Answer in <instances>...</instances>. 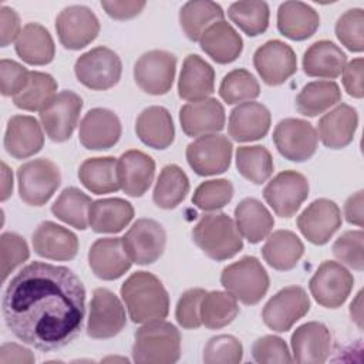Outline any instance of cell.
Listing matches in <instances>:
<instances>
[{"instance_id":"obj_1","label":"cell","mask_w":364,"mask_h":364,"mask_svg":"<svg viewBox=\"0 0 364 364\" xmlns=\"http://www.w3.org/2000/svg\"><path fill=\"white\" fill-rule=\"evenodd\" d=\"M7 328L41 351L63 348L81 331L85 289L65 266L33 262L9 282L1 303Z\"/></svg>"},{"instance_id":"obj_2","label":"cell","mask_w":364,"mask_h":364,"mask_svg":"<svg viewBox=\"0 0 364 364\" xmlns=\"http://www.w3.org/2000/svg\"><path fill=\"white\" fill-rule=\"evenodd\" d=\"M121 297L134 323L164 320L169 313V296L161 280L149 272L132 273L121 286Z\"/></svg>"},{"instance_id":"obj_3","label":"cell","mask_w":364,"mask_h":364,"mask_svg":"<svg viewBox=\"0 0 364 364\" xmlns=\"http://www.w3.org/2000/svg\"><path fill=\"white\" fill-rule=\"evenodd\" d=\"M181 357L179 330L164 320L145 323L135 333L132 360L141 364H172Z\"/></svg>"},{"instance_id":"obj_4","label":"cell","mask_w":364,"mask_h":364,"mask_svg":"<svg viewBox=\"0 0 364 364\" xmlns=\"http://www.w3.org/2000/svg\"><path fill=\"white\" fill-rule=\"evenodd\" d=\"M195 245L213 260H226L243 247L235 220L226 213L203 215L192 230Z\"/></svg>"},{"instance_id":"obj_5","label":"cell","mask_w":364,"mask_h":364,"mask_svg":"<svg viewBox=\"0 0 364 364\" xmlns=\"http://www.w3.org/2000/svg\"><path fill=\"white\" fill-rule=\"evenodd\" d=\"M220 283L236 300L256 304L269 289V274L255 256H245L222 270Z\"/></svg>"},{"instance_id":"obj_6","label":"cell","mask_w":364,"mask_h":364,"mask_svg":"<svg viewBox=\"0 0 364 364\" xmlns=\"http://www.w3.org/2000/svg\"><path fill=\"white\" fill-rule=\"evenodd\" d=\"M20 199L30 206H43L61 182L58 166L46 158L23 164L17 169Z\"/></svg>"},{"instance_id":"obj_7","label":"cell","mask_w":364,"mask_h":364,"mask_svg":"<svg viewBox=\"0 0 364 364\" xmlns=\"http://www.w3.org/2000/svg\"><path fill=\"white\" fill-rule=\"evenodd\" d=\"M74 73L77 80L87 88L102 91L118 84L122 64L115 51L100 46L77 58Z\"/></svg>"},{"instance_id":"obj_8","label":"cell","mask_w":364,"mask_h":364,"mask_svg":"<svg viewBox=\"0 0 364 364\" xmlns=\"http://www.w3.org/2000/svg\"><path fill=\"white\" fill-rule=\"evenodd\" d=\"M353 284L354 277L343 264L326 260L314 272L309 282V289L320 306L337 309L350 296Z\"/></svg>"},{"instance_id":"obj_9","label":"cell","mask_w":364,"mask_h":364,"mask_svg":"<svg viewBox=\"0 0 364 364\" xmlns=\"http://www.w3.org/2000/svg\"><path fill=\"white\" fill-rule=\"evenodd\" d=\"M82 100L74 91L65 90L54 95V98L40 111L41 127L47 136L54 142H64L73 135L80 112Z\"/></svg>"},{"instance_id":"obj_10","label":"cell","mask_w":364,"mask_h":364,"mask_svg":"<svg viewBox=\"0 0 364 364\" xmlns=\"http://www.w3.org/2000/svg\"><path fill=\"white\" fill-rule=\"evenodd\" d=\"M310 310V299L300 286H287L279 290L263 307L264 324L277 333L289 331L296 321Z\"/></svg>"},{"instance_id":"obj_11","label":"cell","mask_w":364,"mask_h":364,"mask_svg":"<svg viewBox=\"0 0 364 364\" xmlns=\"http://www.w3.org/2000/svg\"><path fill=\"white\" fill-rule=\"evenodd\" d=\"M232 142L220 134L198 136L186 146L189 166L200 176H210L225 172L232 159Z\"/></svg>"},{"instance_id":"obj_12","label":"cell","mask_w":364,"mask_h":364,"mask_svg":"<svg viewBox=\"0 0 364 364\" xmlns=\"http://www.w3.org/2000/svg\"><path fill=\"white\" fill-rule=\"evenodd\" d=\"M176 57L165 50H151L144 53L134 65L136 85L146 94L164 95L173 82Z\"/></svg>"},{"instance_id":"obj_13","label":"cell","mask_w":364,"mask_h":364,"mask_svg":"<svg viewBox=\"0 0 364 364\" xmlns=\"http://www.w3.org/2000/svg\"><path fill=\"white\" fill-rule=\"evenodd\" d=\"M309 196L307 178L296 171L277 173L263 189V198L280 218H291Z\"/></svg>"},{"instance_id":"obj_14","label":"cell","mask_w":364,"mask_h":364,"mask_svg":"<svg viewBox=\"0 0 364 364\" xmlns=\"http://www.w3.org/2000/svg\"><path fill=\"white\" fill-rule=\"evenodd\" d=\"M273 141L286 159L303 162L314 155L318 136L310 122L300 118H284L276 125Z\"/></svg>"},{"instance_id":"obj_15","label":"cell","mask_w":364,"mask_h":364,"mask_svg":"<svg viewBox=\"0 0 364 364\" xmlns=\"http://www.w3.org/2000/svg\"><path fill=\"white\" fill-rule=\"evenodd\" d=\"M125 309L108 289H95L90 303L87 334L92 338H111L125 326Z\"/></svg>"},{"instance_id":"obj_16","label":"cell","mask_w":364,"mask_h":364,"mask_svg":"<svg viewBox=\"0 0 364 364\" xmlns=\"http://www.w3.org/2000/svg\"><path fill=\"white\" fill-rule=\"evenodd\" d=\"M60 43L68 50H80L94 41L100 33V21L85 6H68L55 18Z\"/></svg>"},{"instance_id":"obj_17","label":"cell","mask_w":364,"mask_h":364,"mask_svg":"<svg viewBox=\"0 0 364 364\" xmlns=\"http://www.w3.org/2000/svg\"><path fill=\"white\" fill-rule=\"evenodd\" d=\"M122 242L132 263L151 264L162 256L166 245V233L156 220L142 218L134 222L124 235Z\"/></svg>"},{"instance_id":"obj_18","label":"cell","mask_w":364,"mask_h":364,"mask_svg":"<svg viewBox=\"0 0 364 364\" xmlns=\"http://www.w3.org/2000/svg\"><path fill=\"white\" fill-rule=\"evenodd\" d=\"M253 65L267 85H280L296 73L297 58L289 44L269 40L255 51Z\"/></svg>"},{"instance_id":"obj_19","label":"cell","mask_w":364,"mask_h":364,"mask_svg":"<svg viewBox=\"0 0 364 364\" xmlns=\"http://www.w3.org/2000/svg\"><path fill=\"white\" fill-rule=\"evenodd\" d=\"M341 226V212L330 199L313 200L297 218V228L313 245H326Z\"/></svg>"},{"instance_id":"obj_20","label":"cell","mask_w":364,"mask_h":364,"mask_svg":"<svg viewBox=\"0 0 364 364\" xmlns=\"http://www.w3.org/2000/svg\"><path fill=\"white\" fill-rule=\"evenodd\" d=\"M121 131V122L115 112L107 108H92L80 124L78 138L84 148L102 151L119 141Z\"/></svg>"},{"instance_id":"obj_21","label":"cell","mask_w":364,"mask_h":364,"mask_svg":"<svg viewBox=\"0 0 364 364\" xmlns=\"http://www.w3.org/2000/svg\"><path fill=\"white\" fill-rule=\"evenodd\" d=\"M88 264L97 277L115 280L129 270L132 260L122 237H102L92 243L88 252Z\"/></svg>"},{"instance_id":"obj_22","label":"cell","mask_w":364,"mask_h":364,"mask_svg":"<svg viewBox=\"0 0 364 364\" xmlns=\"http://www.w3.org/2000/svg\"><path fill=\"white\" fill-rule=\"evenodd\" d=\"M293 361L303 364H321L331 351L330 330L318 321L301 324L291 334Z\"/></svg>"},{"instance_id":"obj_23","label":"cell","mask_w":364,"mask_h":364,"mask_svg":"<svg viewBox=\"0 0 364 364\" xmlns=\"http://www.w3.org/2000/svg\"><path fill=\"white\" fill-rule=\"evenodd\" d=\"M225 109L216 98H205L185 104L179 111L183 132L189 136L216 134L225 127Z\"/></svg>"},{"instance_id":"obj_24","label":"cell","mask_w":364,"mask_h":364,"mask_svg":"<svg viewBox=\"0 0 364 364\" xmlns=\"http://www.w3.org/2000/svg\"><path fill=\"white\" fill-rule=\"evenodd\" d=\"M34 252L50 260H71L78 252V239L77 236L50 220L40 223L31 237Z\"/></svg>"},{"instance_id":"obj_25","label":"cell","mask_w":364,"mask_h":364,"mask_svg":"<svg viewBox=\"0 0 364 364\" xmlns=\"http://www.w3.org/2000/svg\"><path fill=\"white\" fill-rule=\"evenodd\" d=\"M270 122L272 117L267 107L260 102L247 101L232 109L228 132L237 142L256 141L267 134Z\"/></svg>"},{"instance_id":"obj_26","label":"cell","mask_w":364,"mask_h":364,"mask_svg":"<svg viewBox=\"0 0 364 364\" xmlns=\"http://www.w3.org/2000/svg\"><path fill=\"white\" fill-rule=\"evenodd\" d=\"M44 145L41 125L34 117L14 115L9 119L4 134V148L16 159H26L37 154Z\"/></svg>"},{"instance_id":"obj_27","label":"cell","mask_w":364,"mask_h":364,"mask_svg":"<svg viewBox=\"0 0 364 364\" xmlns=\"http://www.w3.org/2000/svg\"><path fill=\"white\" fill-rule=\"evenodd\" d=\"M154 175L155 162L142 151H127L118 159L119 186L128 196H142L149 189Z\"/></svg>"},{"instance_id":"obj_28","label":"cell","mask_w":364,"mask_h":364,"mask_svg":"<svg viewBox=\"0 0 364 364\" xmlns=\"http://www.w3.org/2000/svg\"><path fill=\"white\" fill-rule=\"evenodd\" d=\"M357 125V111L347 104H338L320 118L317 136L327 148L341 149L353 141Z\"/></svg>"},{"instance_id":"obj_29","label":"cell","mask_w":364,"mask_h":364,"mask_svg":"<svg viewBox=\"0 0 364 364\" xmlns=\"http://www.w3.org/2000/svg\"><path fill=\"white\" fill-rule=\"evenodd\" d=\"M215 90V71L198 54H189L183 60L178 82V94L189 102L209 98Z\"/></svg>"},{"instance_id":"obj_30","label":"cell","mask_w":364,"mask_h":364,"mask_svg":"<svg viewBox=\"0 0 364 364\" xmlns=\"http://www.w3.org/2000/svg\"><path fill=\"white\" fill-rule=\"evenodd\" d=\"M199 44L200 48L219 64L235 61L243 50L242 37L225 20H219L209 26L200 36Z\"/></svg>"},{"instance_id":"obj_31","label":"cell","mask_w":364,"mask_h":364,"mask_svg":"<svg viewBox=\"0 0 364 364\" xmlns=\"http://www.w3.org/2000/svg\"><path fill=\"white\" fill-rule=\"evenodd\" d=\"M320 26L318 13L303 1H284L277 11V28L290 40H306Z\"/></svg>"},{"instance_id":"obj_32","label":"cell","mask_w":364,"mask_h":364,"mask_svg":"<svg viewBox=\"0 0 364 364\" xmlns=\"http://www.w3.org/2000/svg\"><path fill=\"white\" fill-rule=\"evenodd\" d=\"M138 138L154 149L168 148L175 138V127L169 111L164 107H148L136 118Z\"/></svg>"},{"instance_id":"obj_33","label":"cell","mask_w":364,"mask_h":364,"mask_svg":"<svg viewBox=\"0 0 364 364\" xmlns=\"http://www.w3.org/2000/svg\"><path fill=\"white\" fill-rule=\"evenodd\" d=\"M134 218L132 205L121 198L94 200L88 212V225L97 233H118Z\"/></svg>"},{"instance_id":"obj_34","label":"cell","mask_w":364,"mask_h":364,"mask_svg":"<svg viewBox=\"0 0 364 364\" xmlns=\"http://www.w3.org/2000/svg\"><path fill=\"white\" fill-rule=\"evenodd\" d=\"M347 64V55L328 40L313 43L303 55V70L310 77L337 78Z\"/></svg>"},{"instance_id":"obj_35","label":"cell","mask_w":364,"mask_h":364,"mask_svg":"<svg viewBox=\"0 0 364 364\" xmlns=\"http://www.w3.org/2000/svg\"><path fill=\"white\" fill-rule=\"evenodd\" d=\"M235 223L242 237L249 243H259L270 235L274 219L260 200L246 198L235 208Z\"/></svg>"},{"instance_id":"obj_36","label":"cell","mask_w":364,"mask_h":364,"mask_svg":"<svg viewBox=\"0 0 364 364\" xmlns=\"http://www.w3.org/2000/svg\"><path fill=\"white\" fill-rule=\"evenodd\" d=\"M16 53L31 65H44L53 61L54 41L46 27L38 23H27L16 40Z\"/></svg>"},{"instance_id":"obj_37","label":"cell","mask_w":364,"mask_h":364,"mask_svg":"<svg viewBox=\"0 0 364 364\" xmlns=\"http://www.w3.org/2000/svg\"><path fill=\"white\" fill-rule=\"evenodd\" d=\"M304 253V245L299 236L290 230H276L269 235L262 247V255L267 264L276 270L293 269Z\"/></svg>"},{"instance_id":"obj_38","label":"cell","mask_w":364,"mask_h":364,"mask_svg":"<svg viewBox=\"0 0 364 364\" xmlns=\"http://www.w3.org/2000/svg\"><path fill=\"white\" fill-rule=\"evenodd\" d=\"M78 178L88 191L97 195L121 189L118 181V159L114 156L85 159L78 169Z\"/></svg>"},{"instance_id":"obj_39","label":"cell","mask_w":364,"mask_h":364,"mask_svg":"<svg viewBox=\"0 0 364 364\" xmlns=\"http://www.w3.org/2000/svg\"><path fill=\"white\" fill-rule=\"evenodd\" d=\"M219 20H223V10L219 4L209 0L188 1L179 11L181 27L192 41H199L205 30Z\"/></svg>"},{"instance_id":"obj_40","label":"cell","mask_w":364,"mask_h":364,"mask_svg":"<svg viewBox=\"0 0 364 364\" xmlns=\"http://www.w3.org/2000/svg\"><path fill=\"white\" fill-rule=\"evenodd\" d=\"M341 100V91L337 82L330 80L311 81L306 84L296 98L297 111L306 117L323 114Z\"/></svg>"},{"instance_id":"obj_41","label":"cell","mask_w":364,"mask_h":364,"mask_svg":"<svg viewBox=\"0 0 364 364\" xmlns=\"http://www.w3.org/2000/svg\"><path fill=\"white\" fill-rule=\"evenodd\" d=\"M189 192V179L178 165H166L159 172L152 199L158 208H176Z\"/></svg>"},{"instance_id":"obj_42","label":"cell","mask_w":364,"mask_h":364,"mask_svg":"<svg viewBox=\"0 0 364 364\" xmlns=\"http://www.w3.org/2000/svg\"><path fill=\"white\" fill-rule=\"evenodd\" d=\"M57 81L53 75L41 71H30L24 88L13 97L17 108L24 111H41L57 94Z\"/></svg>"},{"instance_id":"obj_43","label":"cell","mask_w":364,"mask_h":364,"mask_svg":"<svg viewBox=\"0 0 364 364\" xmlns=\"http://www.w3.org/2000/svg\"><path fill=\"white\" fill-rule=\"evenodd\" d=\"M239 314L237 300L228 291H206L200 303V321L205 327L218 330L230 324Z\"/></svg>"},{"instance_id":"obj_44","label":"cell","mask_w":364,"mask_h":364,"mask_svg":"<svg viewBox=\"0 0 364 364\" xmlns=\"http://www.w3.org/2000/svg\"><path fill=\"white\" fill-rule=\"evenodd\" d=\"M92 200L78 188H65L51 206V212L57 219L70 226L84 230L88 228V212Z\"/></svg>"},{"instance_id":"obj_45","label":"cell","mask_w":364,"mask_h":364,"mask_svg":"<svg viewBox=\"0 0 364 364\" xmlns=\"http://www.w3.org/2000/svg\"><path fill=\"white\" fill-rule=\"evenodd\" d=\"M236 166L243 178L256 185L266 182L274 169L270 152L260 145L239 146L236 149Z\"/></svg>"},{"instance_id":"obj_46","label":"cell","mask_w":364,"mask_h":364,"mask_svg":"<svg viewBox=\"0 0 364 364\" xmlns=\"http://www.w3.org/2000/svg\"><path fill=\"white\" fill-rule=\"evenodd\" d=\"M229 18L247 36L255 37L266 31L269 26V6L264 1H235L228 9Z\"/></svg>"},{"instance_id":"obj_47","label":"cell","mask_w":364,"mask_h":364,"mask_svg":"<svg viewBox=\"0 0 364 364\" xmlns=\"http://www.w3.org/2000/svg\"><path fill=\"white\" fill-rule=\"evenodd\" d=\"M260 87L253 74L247 70L236 68L228 73L219 87V95L228 104L247 102L259 97Z\"/></svg>"},{"instance_id":"obj_48","label":"cell","mask_w":364,"mask_h":364,"mask_svg":"<svg viewBox=\"0 0 364 364\" xmlns=\"http://www.w3.org/2000/svg\"><path fill=\"white\" fill-rule=\"evenodd\" d=\"M233 198V185L228 179H212L202 182L193 192L192 202L205 212L223 208Z\"/></svg>"},{"instance_id":"obj_49","label":"cell","mask_w":364,"mask_h":364,"mask_svg":"<svg viewBox=\"0 0 364 364\" xmlns=\"http://www.w3.org/2000/svg\"><path fill=\"white\" fill-rule=\"evenodd\" d=\"M336 36L350 51L364 50V11L363 9L347 10L336 23Z\"/></svg>"},{"instance_id":"obj_50","label":"cell","mask_w":364,"mask_h":364,"mask_svg":"<svg viewBox=\"0 0 364 364\" xmlns=\"http://www.w3.org/2000/svg\"><path fill=\"white\" fill-rule=\"evenodd\" d=\"M242 343L230 334L212 337L203 350V361L206 364H237L242 361Z\"/></svg>"},{"instance_id":"obj_51","label":"cell","mask_w":364,"mask_h":364,"mask_svg":"<svg viewBox=\"0 0 364 364\" xmlns=\"http://www.w3.org/2000/svg\"><path fill=\"white\" fill-rule=\"evenodd\" d=\"M363 245H364L363 230H348V232H344L334 242L333 253L340 262H343L348 267L361 272L364 267Z\"/></svg>"},{"instance_id":"obj_52","label":"cell","mask_w":364,"mask_h":364,"mask_svg":"<svg viewBox=\"0 0 364 364\" xmlns=\"http://www.w3.org/2000/svg\"><path fill=\"white\" fill-rule=\"evenodd\" d=\"M0 255H1V280L4 282L7 276L21 263H24L30 250L26 240L13 232H4L0 237Z\"/></svg>"},{"instance_id":"obj_53","label":"cell","mask_w":364,"mask_h":364,"mask_svg":"<svg viewBox=\"0 0 364 364\" xmlns=\"http://www.w3.org/2000/svg\"><path fill=\"white\" fill-rule=\"evenodd\" d=\"M203 289H189L179 297L176 303V321L183 328H198L200 327V303L205 296Z\"/></svg>"},{"instance_id":"obj_54","label":"cell","mask_w":364,"mask_h":364,"mask_svg":"<svg viewBox=\"0 0 364 364\" xmlns=\"http://www.w3.org/2000/svg\"><path fill=\"white\" fill-rule=\"evenodd\" d=\"M252 355L257 363H291L289 347L277 336H263L252 346Z\"/></svg>"},{"instance_id":"obj_55","label":"cell","mask_w":364,"mask_h":364,"mask_svg":"<svg viewBox=\"0 0 364 364\" xmlns=\"http://www.w3.org/2000/svg\"><path fill=\"white\" fill-rule=\"evenodd\" d=\"M30 71L17 61L3 58L0 61V90L4 97H14L28 81Z\"/></svg>"},{"instance_id":"obj_56","label":"cell","mask_w":364,"mask_h":364,"mask_svg":"<svg viewBox=\"0 0 364 364\" xmlns=\"http://www.w3.org/2000/svg\"><path fill=\"white\" fill-rule=\"evenodd\" d=\"M144 0H102L101 6L105 13L115 20H128L138 16L144 7Z\"/></svg>"},{"instance_id":"obj_57","label":"cell","mask_w":364,"mask_h":364,"mask_svg":"<svg viewBox=\"0 0 364 364\" xmlns=\"http://www.w3.org/2000/svg\"><path fill=\"white\" fill-rule=\"evenodd\" d=\"M363 68L364 60L361 57L354 58L348 64H346L343 70V85L348 95L354 98H363Z\"/></svg>"},{"instance_id":"obj_58","label":"cell","mask_w":364,"mask_h":364,"mask_svg":"<svg viewBox=\"0 0 364 364\" xmlns=\"http://www.w3.org/2000/svg\"><path fill=\"white\" fill-rule=\"evenodd\" d=\"M0 28H1V47L9 46L21 33V24L20 17L11 7L1 6L0 7Z\"/></svg>"},{"instance_id":"obj_59","label":"cell","mask_w":364,"mask_h":364,"mask_svg":"<svg viewBox=\"0 0 364 364\" xmlns=\"http://www.w3.org/2000/svg\"><path fill=\"white\" fill-rule=\"evenodd\" d=\"M34 360L31 350L20 344L6 343L0 348V364H33Z\"/></svg>"},{"instance_id":"obj_60","label":"cell","mask_w":364,"mask_h":364,"mask_svg":"<svg viewBox=\"0 0 364 364\" xmlns=\"http://www.w3.org/2000/svg\"><path fill=\"white\" fill-rule=\"evenodd\" d=\"M344 216L348 223L363 226V191L353 193L344 203Z\"/></svg>"},{"instance_id":"obj_61","label":"cell","mask_w":364,"mask_h":364,"mask_svg":"<svg viewBox=\"0 0 364 364\" xmlns=\"http://www.w3.org/2000/svg\"><path fill=\"white\" fill-rule=\"evenodd\" d=\"M3 185H1V200H6L13 191V175L11 171L9 169V166L3 162Z\"/></svg>"},{"instance_id":"obj_62","label":"cell","mask_w":364,"mask_h":364,"mask_svg":"<svg viewBox=\"0 0 364 364\" xmlns=\"http://www.w3.org/2000/svg\"><path fill=\"white\" fill-rule=\"evenodd\" d=\"M361 299H363V291H360L357 294V297L354 299V301L350 306L351 318L357 323V326L360 328H363V303H361Z\"/></svg>"}]
</instances>
